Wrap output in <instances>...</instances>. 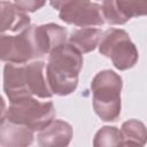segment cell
<instances>
[{
  "label": "cell",
  "instance_id": "cell-11",
  "mask_svg": "<svg viewBox=\"0 0 147 147\" xmlns=\"http://www.w3.org/2000/svg\"><path fill=\"white\" fill-rule=\"evenodd\" d=\"M1 34L5 32L21 33L31 26L30 17L26 13L22 11L16 7L14 2L1 1Z\"/></svg>",
  "mask_w": 147,
  "mask_h": 147
},
{
  "label": "cell",
  "instance_id": "cell-14",
  "mask_svg": "<svg viewBox=\"0 0 147 147\" xmlns=\"http://www.w3.org/2000/svg\"><path fill=\"white\" fill-rule=\"evenodd\" d=\"M121 132L123 140L133 141L142 146L147 142V127L142 122L138 119H129L124 122L122 124Z\"/></svg>",
  "mask_w": 147,
  "mask_h": 147
},
{
  "label": "cell",
  "instance_id": "cell-4",
  "mask_svg": "<svg viewBox=\"0 0 147 147\" xmlns=\"http://www.w3.org/2000/svg\"><path fill=\"white\" fill-rule=\"evenodd\" d=\"M99 52L111 60L118 70H127L134 67L139 54L129 33L122 29H108L101 36Z\"/></svg>",
  "mask_w": 147,
  "mask_h": 147
},
{
  "label": "cell",
  "instance_id": "cell-5",
  "mask_svg": "<svg viewBox=\"0 0 147 147\" xmlns=\"http://www.w3.org/2000/svg\"><path fill=\"white\" fill-rule=\"evenodd\" d=\"M51 5L59 10L60 18L67 23L80 28L101 26L105 23L102 7L96 2L85 0L52 1Z\"/></svg>",
  "mask_w": 147,
  "mask_h": 147
},
{
  "label": "cell",
  "instance_id": "cell-6",
  "mask_svg": "<svg viewBox=\"0 0 147 147\" xmlns=\"http://www.w3.org/2000/svg\"><path fill=\"white\" fill-rule=\"evenodd\" d=\"M0 56L6 63L26 64L37 59L31 36V26L17 34H1Z\"/></svg>",
  "mask_w": 147,
  "mask_h": 147
},
{
  "label": "cell",
  "instance_id": "cell-8",
  "mask_svg": "<svg viewBox=\"0 0 147 147\" xmlns=\"http://www.w3.org/2000/svg\"><path fill=\"white\" fill-rule=\"evenodd\" d=\"M3 91L9 100V103L33 96L28 86L24 64H5Z\"/></svg>",
  "mask_w": 147,
  "mask_h": 147
},
{
  "label": "cell",
  "instance_id": "cell-13",
  "mask_svg": "<svg viewBox=\"0 0 147 147\" xmlns=\"http://www.w3.org/2000/svg\"><path fill=\"white\" fill-rule=\"evenodd\" d=\"M102 32L94 28H80L74 30L68 37V44L80 54L92 52L100 42Z\"/></svg>",
  "mask_w": 147,
  "mask_h": 147
},
{
  "label": "cell",
  "instance_id": "cell-10",
  "mask_svg": "<svg viewBox=\"0 0 147 147\" xmlns=\"http://www.w3.org/2000/svg\"><path fill=\"white\" fill-rule=\"evenodd\" d=\"M29 90L34 98L49 99L53 93L46 77V65L42 61H32L24 64Z\"/></svg>",
  "mask_w": 147,
  "mask_h": 147
},
{
  "label": "cell",
  "instance_id": "cell-7",
  "mask_svg": "<svg viewBox=\"0 0 147 147\" xmlns=\"http://www.w3.org/2000/svg\"><path fill=\"white\" fill-rule=\"evenodd\" d=\"M31 36L37 59L51 54L55 48L68 42L67 30L55 23L31 25Z\"/></svg>",
  "mask_w": 147,
  "mask_h": 147
},
{
  "label": "cell",
  "instance_id": "cell-2",
  "mask_svg": "<svg viewBox=\"0 0 147 147\" xmlns=\"http://www.w3.org/2000/svg\"><path fill=\"white\" fill-rule=\"evenodd\" d=\"M122 78L113 70L98 72L91 83L93 109L105 122H114L121 114Z\"/></svg>",
  "mask_w": 147,
  "mask_h": 147
},
{
  "label": "cell",
  "instance_id": "cell-17",
  "mask_svg": "<svg viewBox=\"0 0 147 147\" xmlns=\"http://www.w3.org/2000/svg\"><path fill=\"white\" fill-rule=\"evenodd\" d=\"M117 3L129 18L147 15V0H119Z\"/></svg>",
  "mask_w": 147,
  "mask_h": 147
},
{
  "label": "cell",
  "instance_id": "cell-12",
  "mask_svg": "<svg viewBox=\"0 0 147 147\" xmlns=\"http://www.w3.org/2000/svg\"><path fill=\"white\" fill-rule=\"evenodd\" d=\"M33 131L29 127L7 121L1 122L0 141L2 147H29L33 142Z\"/></svg>",
  "mask_w": 147,
  "mask_h": 147
},
{
  "label": "cell",
  "instance_id": "cell-1",
  "mask_svg": "<svg viewBox=\"0 0 147 147\" xmlns=\"http://www.w3.org/2000/svg\"><path fill=\"white\" fill-rule=\"evenodd\" d=\"M83 67V55L68 42L55 48L46 64V77L53 94H71L78 85V75Z\"/></svg>",
  "mask_w": 147,
  "mask_h": 147
},
{
  "label": "cell",
  "instance_id": "cell-9",
  "mask_svg": "<svg viewBox=\"0 0 147 147\" xmlns=\"http://www.w3.org/2000/svg\"><path fill=\"white\" fill-rule=\"evenodd\" d=\"M71 139L72 127L62 119H54L38 134L40 147H68Z\"/></svg>",
  "mask_w": 147,
  "mask_h": 147
},
{
  "label": "cell",
  "instance_id": "cell-16",
  "mask_svg": "<svg viewBox=\"0 0 147 147\" xmlns=\"http://www.w3.org/2000/svg\"><path fill=\"white\" fill-rule=\"evenodd\" d=\"M101 7H102V15H103L105 22H107L108 24L121 25L126 23L130 20L121 9L117 1H114V0L102 1Z\"/></svg>",
  "mask_w": 147,
  "mask_h": 147
},
{
  "label": "cell",
  "instance_id": "cell-19",
  "mask_svg": "<svg viewBox=\"0 0 147 147\" xmlns=\"http://www.w3.org/2000/svg\"><path fill=\"white\" fill-rule=\"evenodd\" d=\"M119 147H144L140 144L133 142V141H129V140H123L122 144L119 145Z\"/></svg>",
  "mask_w": 147,
  "mask_h": 147
},
{
  "label": "cell",
  "instance_id": "cell-3",
  "mask_svg": "<svg viewBox=\"0 0 147 147\" xmlns=\"http://www.w3.org/2000/svg\"><path fill=\"white\" fill-rule=\"evenodd\" d=\"M55 108L51 101H39L37 98L31 96L16 102L9 103L2 121L20 124L29 127L30 130L41 131L51 122L54 121Z\"/></svg>",
  "mask_w": 147,
  "mask_h": 147
},
{
  "label": "cell",
  "instance_id": "cell-15",
  "mask_svg": "<svg viewBox=\"0 0 147 147\" xmlns=\"http://www.w3.org/2000/svg\"><path fill=\"white\" fill-rule=\"evenodd\" d=\"M123 141L121 130L116 126H102L93 139V147H119Z\"/></svg>",
  "mask_w": 147,
  "mask_h": 147
},
{
  "label": "cell",
  "instance_id": "cell-18",
  "mask_svg": "<svg viewBox=\"0 0 147 147\" xmlns=\"http://www.w3.org/2000/svg\"><path fill=\"white\" fill-rule=\"evenodd\" d=\"M18 9L22 11H36L40 9L46 2L45 1H36V0H28V1H15L14 2Z\"/></svg>",
  "mask_w": 147,
  "mask_h": 147
}]
</instances>
